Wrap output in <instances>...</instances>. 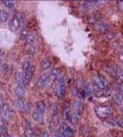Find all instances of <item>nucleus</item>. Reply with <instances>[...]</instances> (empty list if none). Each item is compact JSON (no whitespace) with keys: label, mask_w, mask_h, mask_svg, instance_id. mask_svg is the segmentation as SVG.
<instances>
[{"label":"nucleus","mask_w":123,"mask_h":137,"mask_svg":"<svg viewBox=\"0 0 123 137\" xmlns=\"http://www.w3.org/2000/svg\"><path fill=\"white\" fill-rule=\"evenodd\" d=\"M24 73V77H25V81H26V85H28L30 83V80L32 78V69L29 70V71H26V72H23Z\"/></svg>","instance_id":"17"},{"label":"nucleus","mask_w":123,"mask_h":137,"mask_svg":"<svg viewBox=\"0 0 123 137\" xmlns=\"http://www.w3.org/2000/svg\"><path fill=\"white\" fill-rule=\"evenodd\" d=\"M71 94L72 95H77V91H76L75 88H71Z\"/></svg>","instance_id":"34"},{"label":"nucleus","mask_w":123,"mask_h":137,"mask_svg":"<svg viewBox=\"0 0 123 137\" xmlns=\"http://www.w3.org/2000/svg\"><path fill=\"white\" fill-rule=\"evenodd\" d=\"M118 5H119V8L123 11V1H119L118 2Z\"/></svg>","instance_id":"32"},{"label":"nucleus","mask_w":123,"mask_h":137,"mask_svg":"<svg viewBox=\"0 0 123 137\" xmlns=\"http://www.w3.org/2000/svg\"><path fill=\"white\" fill-rule=\"evenodd\" d=\"M92 83H93V86H95L96 88H98L99 90H105L106 87L109 86L108 80L104 76H98V75H94L93 76Z\"/></svg>","instance_id":"2"},{"label":"nucleus","mask_w":123,"mask_h":137,"mask_svg":"<svg viewBox=\"0 0 123 137\" xmlns=\"http://www.w3.org/2000/svg\"><path fill=\"white\" fill-rule=\"evenodd\" d=\"M73 111L77 113L78 115L81 114L82 111V104L80 102H76V103H73Z\"/></svg>","instance_id":"22"},{"label":"nucleus","mask_w":123,"mask_h":137,"mask_svg":"<svg viewBox=\"0 0 123 137\" xmlns=\"http://www.w3.org/2000/svg\"><path fill=\"white\" fill-rule=\"evenodd\" d=\"M24 19H25V15L23 13H17L15 15V17L13 18L12 20V23H10V28L14 30V31H18L21 29L22 27V24L24 22Z\"/></svg>","instance_id":"1"},{"label":"nucleus","mask_w":123,"mask_h":137,"mask_svg":"<svg viewBox=\"0 0 123 137\" xmlns=\"http://www.w3.org/2000/svg\"><path fill=\"white\" fill-rule=\"evenodd\" d=\"M95 114L97 115V117L99 118H108L111 114V108L110 106L107 105H99V106H96L94 108Z\"/></svg>","instance_id":"3"},{"label":"nucleus","mask_w":123,"mask_h":137,"mask_svg":"<svg viewBox=\"0 0 123 137\" xmlns=\"http://www.w3.org/2000/svg\"><path fill=\"white\" fill-rule=\"evenodd\" d=\"M14 105H15L16 109H18V110H25L26 109V103L21 99H17L14 102Z\"/></svg>","instance_id":"9"},{"label":"nucleus","mask_w":123,"mask_h":137,"mask_svg":"<svg viewBox=\"0 0 123 137\" xmlns=\"http://www.w3.org/2000/svg\"><path fill=\"white\" fill-rule=\"evenodd\" d=\"M66 119H67L71 124L76 125V124L78 123V114L75 113V111H70L69 115H68V117H67Z\"/></svg>","instance_id":"11"},{"label":"nucleus","mask_w":123,"mask_h":137,"mask_svg":"<svg viewBox=\"0 0 123 137\" xmlns=\"http://www.w3.org/2000/svg\"><path fill=\"white\" fill-rule=\"evenodd\" d=\"M1 114L3 116V118L6 120V119H9L12 114H13V110H12V107L8 105V104H3L2 107H1Z\"/></svg>","instance_id":"8"},{"label":"nucleus","mask_w":123,"mask_h":137,"mask_svg":"<svg viewBox=\"0 0 123 137\" xmlns=\"http://www.w3.org/2000/svg\"><path fill=\"white\" fill-rule=\"evenodd\" d=\"M113 100H114V102H115L116 104H118V105H121V104L123 103V97H122L120 94H115V95L113 96Z\"/></svg>","instance_id":"19"},{"label":"nucleus","mask_w":123,"mask_h":137,"mask_svg":"<svg viewBox=\"0 0 123 137\" xmlns=\"http://www.w3.org/2000/svg\"><path fill=\"white\" fill-rule=\"evenodd\" d=\"M32 118H33L34 121H36V122H40V121L42 120V114L38 113L36 109H35V110L32 113Z\"/></svg>","instance_id":"18"},{"label":"nucleus","mask_w":123,"mask_h":137,"mask_svg":"<svg viewBox=\"0 0 123 137\" xmlns=\"http://www.w3.org/2000/svg\"><path fill=\"white\" fill-rule=\"evenodd\" d=\"M104 38H105L107 41H111V40H113V39L115 38V34H114L113 32H108V33H106V34L104 35Z\"/></svg>","instance_id":"24"},{"label":"nucleus","mask_w":123,"mask_h":137,"mask_svg":"<svg viewBox=\"0 0 123 137\" xmlns=\"http://www.w3.org/2000/svg\"><path fill=\"white\" fill-rule=\"evenodd\" d=\"M22 70H23V72H26V71L31 70V64H30L29 61L26 60V61L23 62V64H22Z\"/></svg>","instance_id":"20"},{"label":"nucleus","mask_w":123,"mask_h":137,"mask_svg":"<svg viewBox=\"0 0 123 137\" xmlns=\"http://www.w3.org/2000/svg\"><path fill=\"white\" fill-rule=\"evenodd\" d=\"M1 62H2V54L0 52V65H1Z\"/></svg>","instance_id":"36"},{"label":"nucleus","mask_w":123,"mask_h":137,"mask_svg":"<svg viewBox=\"0 0 123 137\" xmlns=\"http://www.w3.org/2000/svg\"><path fill=\"white\" fill-rule=\"evenodd\" d=\"M36 110L43 115V113L46 111V104L43 101H38L36 103Z\"/></svg>","instance_id":"13"},{"label":"nucleus","mask_w":123,"mask_h":137,"mask_svg":"<svg viewBox=\"0 0 123 137\" xmlns=\"http://www.w3.org/2000/svg\"><path fill=\"white\" fill-rule=\"evenodd\" d=\"M120 110H121V113H122V114H123V105H122V106H121V107H120Z\"/></svg>","instance_id":"37"},{"label":"nucleus","mask_w":123,"mask_h":137,"mask_svg":"<svg viewBox=\"0 0 123 137\" xmlns=\"http://www.w3.org/2000/svg\"><path fill=\"white\" fill-rule=\"evenodd\" d=\"M117 124H118L119 127L123 128V120H119V121H117Z\"/></svg>","instance_id":"31"},{"label":"nucleus","mask_w":123,"mask_h":137,"mask_svg":"<svg viewBox=\"0 0 123 137\" xmlns=\"http://www.w3.org/2000/svg\"><path fill=\"white\" fill-rule=\"evenodd\" d=\"M56 91H57L58 96L62 97L64 95V93H65V81H64L63 77H61L60 79L57 80V89H56Z\"/></svg>","instance_id":"6"},{"label":"nucleus","mask_w":123,"mask_h":137,"mask_svg":"<svg viewBox=\"0 0 123 137\" xmlns=\"http://www.w3.org/2000/svg\"><path fill=\"white\" fill-rule=\"evenodd\" d=\"M16 83H17L18 86H20V87H22V88H25V87L27 86L23 72H17V73H16Z\"/></svg>","instance_id":"7"},{"label":"nucleus","mask_w":123,"mask_h":137,"mask_svg":"<svg viewBox=\"0 0 123 137\" xmlns=\"http://www.w3.org/2000/svg\"><path fill=\"white\" fill-rule=\"evenodd\" d=\"M50 76L52 79H55V80H58L60 79L62 76H61V72H60V69L58 68H53L51 73H50Z\"/></svg>","instance_id":"10"},{"label":"nucleus","mask_w":123,"mask_h":137,"mask_svg":"<svg viewBox=\"0 0 123 137\" xmlns=\"http://www.w3.org/2000/svg\"><path fill=\"white\" fill-rule=\"evenodd\" d=\"M108 122H109L111 125H113V126L117 125V121H115L114 119H109V120H108Z\"/></svg>","instance_id":"29"},{"label":"nucleus","mask_w":123,"mask_h":137,"mask_svg":"<svg viewBox=\"0 0 123 137\" xmlns=\"http://www.w3.org/2000/svg\"><path fill=\"white\" fill-rule=\"evenodd\" d=\"M28 34H29V33H28L26 30H23V31L21 32V38H22V39H25V40H26V38H27Z\"/></svg>","instance_id":"27"},{"label":"nucleus","mask_w":123,"mask_h":137,"mask_svg":"<svg viewBox=\"0 0 123 137\" xmlns=\"http://www.w3.org/2000/svg\"><path fill=\"white\" fill-rule=\"evenodd\" d=\"M41 137H50V135H49V132L48 131H43L42 134H41Z\"/></svg>","instance_id":"30"},{"label":"nucleus","mask_w":123,"mask_h":137,"mask_svg":"<svg viewBox=\"0 0 123 137\" xmlns=\"http://www.w3.org/2000/svg\"><path fill=\"white\" fill-rule=\"evenodd\" d=\"M55 137H63V136H62V135L60 134V132L58 131L57 133H55Z\"/></svg>","instance_id":"35"},{"label":"nucleus","mask_w":123,"mask_h":137,"mask_svg":"<svg viewBox=\"0 0 123 137\" xmlns=\"http://www.w3.org/2000/svg\"><path fill=\"white\" fill-rule=\"evenodd\" d=\"M14 91H15V94L18 96V97H23L24 96V93H25V91H24V88L16 85L15 88H14Z\"/></svg>","instance_id":"14"},{"label":"nucleus","mask_w":123,"mask_h":137,"mask_svg":"<svg viewBox=\"0 0 123 137\" xmlns=\"http://www.w3.org/2000/svg\"><path fill=\"white\" fill-rule=\"evenodd\" d=\"M59 132L63 137H72L75 134V131L72 130L71 127H69L67 124H62L59 128Z\"/></svg>","instance_id":"4"},{"label":"nucleus","mask_w":123,"mask_h":137,"mask_svg":"<svg viewBox=\"0 0 123 137\" xmlns=\"http://www.w3.org/2000/svg\"><path fill=\"white\" fill-rule=\"evenodd\" d=\"M95 28H96V30L100 31V32H105L108 29V25L105 24V23H103V22H98L95 25Z\"/></svg>","instance_id":"12"},{"label":"nucleus","mask_w":123,"mask_h":137,"mask_svg":"<svg viewBox=\"0 0 123 137\" xmlns=\"http://www.w3.org/2000/svg\"><path fill=\"white\" fill-rule=\"evenodd\" d=\"M118 77H119V79L121 80V83H123V73H121V74H118Z\"/></svg>","instance_id":"33"},{"label":"nucleus","mask_w":123,"mask_h":137,"mask_svg":"<svg viewBox=\"0 0 123 137\" xmlns=\"http://www.w3.org/2000/svg\"><path fill=\"white\" fill-rule=\"evenodd\" d=\"M2 69H3V72H4V73H7V72L9 71V65H8V64H3Z\"/></svg>","instance_id":"28"},{"label":"nucleus","mask_w":123,"mask_h":137,"mask_svg":"<svg viewBox=\"0 0 123 137\" xmlns=\"http://www.w3.org/2000/svg\"><path fill=\"white\" fill-rule=\"evenodd\" d=\"M2 105H3V104H1V103H0V110H1V107H2Z\"/></svg>","instance_id":"38"},{"label":"nucleus","mask_w":123,"mask_h":137,"mask_svg":"<svg viewBox=\"0 0 123 137\" xmlns=\"http://www.w3.org/2000/svg\"><path fill=\"white\" fill-rule=\"evenodd\" d=\"M8 17H9V15H8V13L6 10H4V9L0 10V22L5 23L8 20Z\"/></svg>","instance_id":"15"},{"label":"nucleus","mask_w":123,"mask_h":137,"mask_svg":"<svg viewBox=\"0 0 123 137\" xmlns=\"http://www.w3.org/2000/svg\"><path fill=\"white\" fill-rule=\"evenodd\" d=\"M51 81H52V78H51L50 74H43L37 79V87H39V88L48 87V86H50Z\"/></svg>","instance_id":"5"},{"label":"nucleus","mask_w":123,"mask_h":137,"mask_svg":"<svg viewBox=\"0 0 123 137\" xmlns=\"http://www.w3.org/2000/svg\"><path fill=\"white\" fill-rule=\"evenodd\" d=\"M24 136H25V137H34L32 129H31V128H30V129H25V132H24Z\"/></svg>","instance_id":"25"},{"label":"nucleus","mask_w":123,"mask_h":137,"mask_svg":"<svg viewBox=\"0 0 123 137\" xmlns=\"http://www.w3.org/2000/svg\"><path fill=\"white\" fill-rule=\"evenodd\" d=\"M3 4L7 7V8H14V6H15V3L13 2V1H9V0H5V1H3Z\"/></svg>","instance_id":"26"},{"label":"nucleus","mask_w":123,"mask_h":137,"mask_svg":"<svg viewBox=\"0 0 123 137\" xmlns=\"http://www.w3.org/2000/svg\"><path fill=\"white\" fill-rule=\"evenodd\" d=\"M35 52H36V46H35V44L28 45V47H27V54L29 55V56H33V55L35 54Z\"/></svg>","instance_id":"23"},{"label":"nucleus","mask_w":123,"mask_h":137,"mask_svg":"<svg viewBox=\"0 0 123 137\" xmlns=\"http://www.w3.org/2000/svg\"><path fill=\"white\" fill-rule=\"evenodd\" d=\"M34 42H35V35H34V33H29L27 38H26L27 45H32V44H34Z\"/></svg>","instance_id":"16"},{"label":"nucleus","mask_w":123,"mask_h":137,"mask_svg":"<svg viewBox=\"0 0 123 137\" xmlns=\"http://www.w3.org/2000/svg\"><path fill=\"white\" fill-rule=\"evenodd\" d=\"M50 66H51V62L49 61L48 59H44V60H42V61L40 62V68L43 69V70L50 68Z\"/></svg>","instance_id":"21"}]
</instances>
